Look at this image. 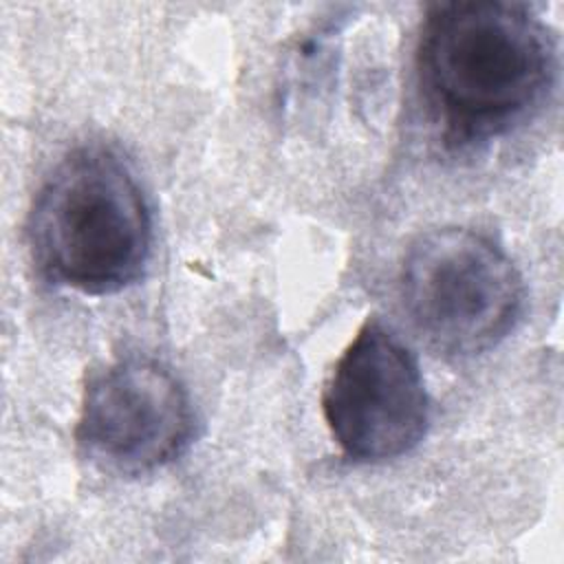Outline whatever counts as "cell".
<instances>
[{
  "instance_id": "3",
  "label": "cell",
  "mask_w": 564,
  "mask_h": 564,
  "mask_svg": "<svg viewBox=\"0 0 564 564\" xmlns=\"http://www.w3.org/2000/svg\"><path fill=\"white\" fill-rule=\"evenodd\" d=\"M401 297L414 326L447 355H478L502 341L524 306V284L487 236L443 227L421 234L401 264Z\"/></svg>"
},
{
  "instance_id": "5",
  "label": "cell",
  "mask_w": 564,
  "mask_h": 564,
  "mask_svg": "<svg viewBox=\"0 0 564 564\" xmlns=\"http://www.w3.org/2000/svg\"><path fill=\"white\" fill-rule=\"evenodd\" d=\"M194 434L183 383L159 361L128 357L95 375L82 399L77 443L119 474H145L181 456Z\"/></svg>"
},
{
  "instance_id": "1",
  "label": "cell",
  "mask_w": 564,
  "mask_h": 564,
  "mask_svg": "<svg viewBox=\"0 0 564 564\" xmlns=\"http://www.w3.org/2000/svg\"><path fill=\"white\" fill-rule=\"evenodd\" d=\"M416 75L449 145L500 137L542 106L557 75L551 29L524 4L445 2L425 15Z\"/></svg>"
},
{
  "instance_id": "4",
  "label": "cell",
  "mask_w": 564,
  "mask_h": 564,
  "mask_svg": "<svg viewBox=\"0 0 564 564\" xmlns=\"http://www.w3.org/2000/svg\"><path fill=\"white\" fill-rule=\"evenodd\" d=\"M322 412L330 436L355 463H388L412 452L427 432L430 399L410 348L368 319L337 359Z\"/></svg>"
},
{
  "instance_id": "2",
  "label": "cell",
  "mask_w": 564,
  "mask_h": 564,
  "mask_svg": "<svg viewBox=\"0 0 564 564\" xmlns=\"http://www.w3.org/2000/svg\"><path fill=\"white\" fill-rule=\"evenodd\" d=\"M29 247L48 282L84 295L134 284L150 260L152 218L130 165L106 145L70 150L33 200Z\"/></svg>"
}]
</instances>
